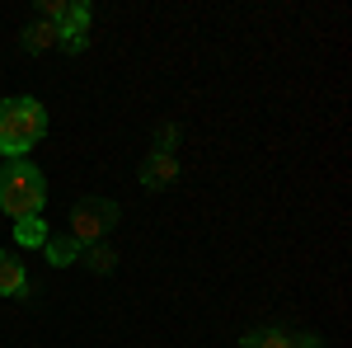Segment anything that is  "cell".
<instances>
[{
  "label": "cell",
  "mask_w": 352,
  "mask_h": 348,
  "mask_svg": "<svg viewBox=\"0 0 352 348\" xmlns=\"http://www.w3.org/2000/svg\"><path fill=\"white\" fill-rule=\"evenodd\" d=\"M47 136V108L38 99H0V156L24 161V151H33Z\"/></svg>",
  "instance_id": "cell-1"
},
{
  "label": "cell",
  "mask_w": 352,
  "mask_h": 348,
  "mask_svg": "<svg viewBox=\"0 0 352 348\" xmlns=\"http://www.w3.org/2000/svg\"><path fill=\"white\" fill-rule=\"evenodd\" d=\"M43 203H47V184H43V170L28 161H10L0 170V207L24 221V216H43Z\"/></svg>",
  "instance_id": "cell-2"
},
{
  "label": "cell",
  "mask_w": 352,
  "mask_h": 348,
  "mask_svg": "<svg viewBox=\"0 0 352 348\" xmlns=\"http://www.w3.org/2000/svg\"><path fill=\"white\" fill-rule=\"evenodd\" d=\"M118 226V203L113 198H80L71 207V236L80 245H99Z\"/></svg>",
  "instance_id": "cell-3"
},
{
  "label": "cell",
  "mask_w": 352,
  "mask_h": 348,
  "mask_svg": "<svg viewBox=\"0 0 352 348\" xmlns=\"http://www.w3.org/2000/svg\"><path fill=\"white\" fill-rule=\"evenodd\" d=\"M56 48H66V52H85L89 48V5L85 0H71V14L61 24V43Z\"/></svg>",
  "instance_id": "cell-4"
},
{
  "label": "cell",
  "mask_w": 352,
  "mask_h": 348,
  "mask_svg": "<svg viewBox=\"0 0 352 348\" xmlns=\"http://www.w3.org/2000/svg\"><path fill=\"white\" fill-rule=\"evenodd\" d=\"M179 179V161L174 156H160V151H151L146 165H141V188H151V193H160Z\"/></svg>",
  "instance_id": "cell-5"
},
{
  "label": "cell",
  "mask_w": 352,
  "mask_h": 348,
  "mask_svg": "<svg viewBox=\"0 0 352 348\" xmlns=\"http://www.w3.org/2000/svg\"><path fill=\"white\" fill-rule=\"evenodd\" d=\"M24 292H28L24 259L14 249H0V296H24Z\"/></svg>",
  "instance_id": "cell-6"
},
{
  "label": "cell",
  "mask_w": 352,
  "mask_h": 348,
  "mask_svg": "<svg viewBox=\"0 0 352 348\" xmlns=\"http://www.w3.org/2000/svg\"><path fill=\"white\" fill-rule=\"evenodd\" d=\"M240 348H296V329L263 325V329H249V334L240 339Z\"/></svg>",
  "instance_id": "cell-7"
},
{
  "label": "cell",
  "mask_w": 352,
  "mask_h": 348,
  "mask_svg": "<svg viewBox=\"0 0 352 348\" xmlns=\"http://www.w3.org/2000/svg\"><path fill=\"white\" fill-rule=\"evenodd\" d=\"M19 43H24V52H52L56 43H61V28L47 24V19H38V24L24 28V38H19Z\"/></svg>",
  "instance_id": "cell-8"
},
{
  "label": "cell",
  "mask_w": 352,
  "mask_h": 348,
  "mask_svg": "<svg viewBox=\"0 0 352 348\" xmlns=\"http://www.w3.org/2000/svg\"><path fill=\"white\" fill-rule=\"evenodd\" d=\"M43 249H47V259H52V264H76L85 245L66 231V236H47V245H43Z\"/></svg>",
  "instance_id": "cell-9"
},
{
  "label": "cell",
  "mask_w": 352,
  "mask_h": 348,
  "mask_svg": "<svg viewBox=\"0 0 352 348\" xmlns=\"http://www.w3.org/2000/svg\"><path fill=\"white\" fill-rule=\"evenodd\" d=\"M47 226H43V216H24V221H14V245H24V249H33V245H47Z\"/></svg>",
  "instance_id": "cell-10"
},
{
  "label": "cell",
  "mask_w": 352,
  "mask_h": 348,
  "mask_svg": "<svg viewBox=\"0 0 352 348\" xmlns=\"http://www.w3.org/2000/svg\"><path fill=\"white\" fill-rule=\"evenodd\" d=\"M80 259H85V268H94V273H113V268H118V254H113L104 240H99V245H85Z\"/></svg>",
  "instance_id": "cell-11"
},
{
  "label": "cell",
  "mask_w": 352,
  "mask_h": 348,
  "mask_svg": "<svg viewBox=\"0 0 352 348\" xmlns=\"http://www.w3.org/2000/svg\"><path fill=\"white\" fill-rule=\"evenodd\" d=\"M179 123H164L160 132H155V151H160V156H174V146H179Z\"/></svg>",
  "instance_id": "cell-12"
},
{
  "label": "cell",
  "mask_w": 352,
  "mask_h": 348,
  "mask_svg": "<svg viewBox=\"0 0 352 348\" xmlns=\"http://www.w3.org/2000/svg\"><path fill=\"white\" fill-rule=\"evenodd\" d=\"M38 10H43V19H47V24H66V14H71V0H43V5H38Z\"/></svg>",
  "instance_id": "cell-13"
},
{
  "label": "cell",
  "mask_w": 352,
  "mask_h": 348,
  "mask_svg": "<svg viewBox=\"0 0 352 348\" xmlns=\"http://www.w3.org/2000/svg\"><path fill=\"white\" fill-rule=\"evenodd\" d=\"M296 348H324V339L310 334V329H296Z\"/></svg>",
  "instance_id": "cell-14"
}]
</instances>
